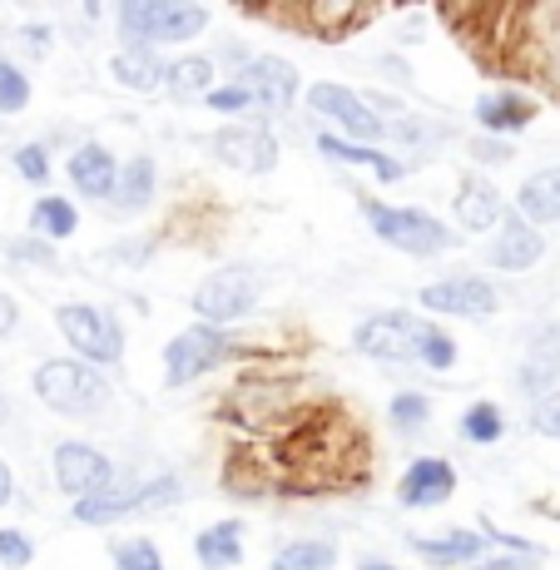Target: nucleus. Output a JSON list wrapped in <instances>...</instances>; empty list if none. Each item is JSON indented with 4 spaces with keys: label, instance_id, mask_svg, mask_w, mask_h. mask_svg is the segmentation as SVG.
I'll list each match as a JSON object with an SVG mask.
<instances>
[{
    "label": "nucleus",
    "instance_id": "58836bf2",
    "mask_svg": "<svg viewBox=\"0 0 560 570\" xmlns=\"http://www.w3.org/2000/svg\"><path fill=\"white\" fill-rule=\"evenodd\" d=\"M208 115H218V119H228V125H244V119H263L258 115V100H254V90L248 85H238V80H224L214 95L204 100Z\"/></svg>",
    "mask_w": 560,
    "mask_h": 570
},
{
    "label": "nucleus",
    "instance_id": "bb28decb",
    "mask_svg": "<svg viewBox=\"0 0 560 570\" xmlns=\"http://www.w3.org/2000/svg\"><path fill=\"white\" fill-rule=\"evenodd\" d=\"M244 546H248L244 517H218V521L199 525V535H194V566L199 570H238L244 566Z\"/></svg>",
    "mask_w": 560,
    "mask_h": 570
},
{
    "label": "nucleus",
    "instance_id": "4be33fe9",
    "mask_svg": "<svg viewBox=\"0 0 560 570\" xmlns=\"http://www.w3.org/2000/svg\"><path fill=\"white\" fill-rule=\"evenodd\" d=\"M560 387V327L556 323H536L525 333V357L515 363V392L525 402H541Z\"/></svg>",
    "mask_w": 560,
    "mask_h": 570
},
{
    "label": "nucleus",
    "instance_id": "0eeeda50",
    "mask_svg": "<svg viewBox=\"0 0 560 570\" xmlns=\"http://www.w3.org/2000/svg\"><path fill=\"white\" fill-rule=\"evenodd\" d=\"M194 323L224 327V333H244L254 323V313L263 308V278L254 263H224V268L204 273L189 293Z\"/></svg>",
    "mask_w": 560,
    "mask_h": 570
},
{
    "label": "nucleus",
    "instance_id": "f03ea898",
    "mask_svg": "<svg viewBox=\"0 0 560 570\" xmlns=\"http://www.w3.org/2000/svg\"><path fill=\"white\" fill-rule=\"evenodd\" d=\"M234 363H258V347L244 333H224V327H208V323H184L159 347V377L169 392L199 387V382H208L214 372Z\"/></svg>",
    "mask_w": 560,
    "mask_h": 570
},
{
    "label": "nucleus",
    "instance_id": "c85d7f7f",
    "mask_svg": "<svg viewBox=\"0 0 560 570\" xmlns=\"http://www.w3.org/2000/svg\"><path fill=\"white\" fill-rule=\"evenodd\" d=\"M208 26H214V10L208 6H194V0H164L159 30H154L149 46L154 50H189Z\"/></svg>",
    "mask_w": 560,
    "mask_h": 570
},
{
    "label": "nucleus",
    "instance_id": "c9c22d12",
    "mask_svg": "<svg viewBox=\"0 0 560 570\" xmlns=\"http://www.w3.org/2000/svg\"><path fill=\"white\" fill-rule=\"evenodd\" d=\"M36 105V80H30V70L20 60H0V119H16L26 115V109Z\"/></svg>",
    "mask_w": 560,
    "mask_h": 570
},
{
    "label": "nucleus",
    "instance_id": "2eb2a0df",
    "mask_svg": "<svg viewBox=\"0 0 560 570\" xmlns=\"http://www.w3.org/2000/svg\"><path fill=\"white\" fill-rule=\"evenodd\" d=\"M258 20H278V26L298 30L307 40H327V46H337V40H347L353 30L367 26L377 10L372 6H357V0H307V6H293V10H254Z\"/></svg>",
    "mask_w": 560,
    "mask_h": 570
},
{
    "label": "nucleus",
    "instance_id": "f257e3e1",
    "mask_svg": "<svg viewBox=\"0 0 560 570\" xmlns=\"http://www.w3.org/2000/svg\"><path fill=\"white\" fill-rule=\"evenodd\" d=\"M224 416L258 446H273L303 422L307 412H317L307 402V382L293 377V372H278L268 363H254L234 377V387L224 392Z\"/></svg>",
    "mask_w": 560,
    "mask_h": 570
},
{
    "label": "nucleus",
    "instance_id": "5701e85b",
    "mask_svg": "<svg viewBox=\"0 0 560 570\" xmlns=\"http://www.w3.org/2000/svg\"><path fill=\"white\" fill-rule=\"evenodd\" d=\"M313 149L323 159H333V164H343V169H367L372 179L382 184V189H392V184H402L407 174L416 169V159H402V155H392V149H372V145H353V139H343V135H327V129H317L313 135Z\"/></svg>",
    "mask_w": 560,
    "mask_h": 570
},
{
    "label": "nucleus",
    "instance_id": "a18cd8bd",
    "mask_svg": "<svg viewBox=\"0 0 560 570\" xmlns=\"http://www.w3.org/2000/svg\"><path fill=\"white\" fill-rule=\"evenodd\" d=\"M16 333H20V303L0 288V343H6V337H16Z\"/></svg>",
    "mask_w": 560,
    "mask_h": 570
},
{
    "label": "nucleus",
    "instance_id": "8fccbe9b",
    "mask_svg": "<svg viewBox=\"0 0 560 570\" xmlns=\"http://www.w3.org/2000/svg\"><path fill=\"white\" fill-rule=\"evenodd\" d=\"M471 570H521V566H515L511 556H497V551H491L487 561H481V566H471Z\"/></svg>",
    "mask_w": 560,
    "mask_h": 570
},
{
    "label": "nucleus",
    "instance_id": "9b49d317",
    "mask_svg": "<svg viewBox=\"0 0 560 570\" xmlns=\"http://www.w3.org/2000/svg\"><path fill=\"white\" fill-rule=\"evenodd\" d=\"M507 70L531 80L541 95L560 100V6L521 10V40H515Z\"/></svg>",
    "mask_w": 560,
    "mask_h": 570
},
{
    "label": "nucleus",
    "instance_id": "9d476101",
    "mask_svg": "<svg viewBox=\"0 0 560 570\" xmlns=\"http://www.w3.org/2000/svg\"><path fill=\"white\" fill-rule=\"evenodd\" d=\"M501 303H507V293L497 288V278L471 268L442 273V278L416 288V308H422V317H436V323H446V317H456V323H491L501 313Z\"/></svg>",
    "mask_w": 560,
    "mask_h": 570
},
{
    "label": "nucleus",
    "instance_id": "cd10ccee",
    "mask_svg": "<svg viewBox=\"0 0 560 570\" xmlns=\"http://www.w3.org/2000/svg\"><path fill=\"white\" fill-rule=\"evenodd\" d=\"M154 199H159V159L154 155H129L125 169H119V189L109 199V214L119 218H139L149 214Z\"/></svg>",
    "mask_w": 560,
    "mask_h": 570
},
{
    "label": "nucleus",
    "instance_id": "49530a36",
    "mask_svg": "<svg viewBox=\"0 0 560 570\" xmlns=\"http://www.w3.org/2000/svg\"><path fill=\"white\" fill-rule=\"evenodd\" d=\"M377 70H382V75H392L397 85H412V70H407V60H397V50L377 55Z\"/></svg>",
    "mask_w": 560,
    "mask_h": 570
},
{
    "label": "nucleus",
    "instance_id": "7c9ffc66",
    "mask_svg": "<svg viewBox=\"0 0 560 570\" xmlns=\"http://www.w3.org/2000/svg\"><path fill=\"white\" fill-rule=\"evenodd\" d=\"M507 407L491 397H471L466 407L456 412V442L461 446H477V452H491V446L507 442Z\"/></svg>",
    "mask_w": 560,
    "mask_h": 570
},
{
    "label": "nucleus",
    "instance_id": "b1692460",
    "mask_svg": "<svg viewBox=\"0 0 560 570\" xmlns=\"http://www.w3.org/2000/svg\"><path fill=\"white\" fill-rule=\"evenodd\" d=\"M164 75H169V55L154 46H119L109 55V80L125 95H139V100L164 95Z\"/></svg>",
    "mask_w": 560,
    "mask_h": 570
},
{
    "label": "nucleus",
    "instance_id": "f704fd0d",
    "mask_svg": "<svg viewBox=\"0 0 560 570\" xmlns=\"http://www.w3.org/2000/svg\"><path fill=\"white\" fill-rule=\"evenodd\" d=\"M10 169H16L20 184H30V189L46 194V184L55 179V149L50 139H26V145L10 149Z\"/></svg>",
    "mask_w": 560,
    "mask_h": 570
},
{
    "label": "nucleus",
    "instance_id": "a878e982",
    "mask_svg": "<svg viewBox=\"0 0 560 570\" xmlns=\"http://www.w3.org/2000/svg\"><path fill=\"white\" fill-rule=\"evenodd\" d=\"M511 208L525 224L541 228V234L546 228H560V164H536V169L515 184Z\"/></svg>",
    "mask_w": 560,
    "mask_h": 570
},
{
    "label": "nucleus",
    "instance_id": "f8f14e48",
    "mask_svg": "<svg viewBox=\"0 0 560 570\" xmlns=\"http://www.w3.org/2000/svg\"><path fill=\"white\" fill-rule=\"evenodd\" d=\"M208 155L224 164L228 174L244 179H263L283 164V139L273 135L268 119H244V125H224L208 135Z\"/></svg>",
    "mask_w": 560,
    "mask_h": 570
},
{
    "label": "nucleus",
    "instance_id": "603ef678",
    "mask_svg": "<svg viewBox=\"0 0 560 570\" xmlns=\"http://www.w3.org/2000/svg\"><path fill=\"white\" fill-rule=\"evenodd\" d=\"M10 416H16V402H10V392H6V387H0V426H6V422H10Z\"/></svg>",
    "mask_w": 560,
    "mask_h": 570
},
{
    "label": "nucleus",
    "instance_id": "72a5a7b5",
    "mask_svg": "<svg viewBox=\"0 0 560 570\" xmlns=\"http://www.w3.org/2000/svg\"><path fill=\"white\" fill-rule=\"evenodd\" d=\"M387 422L397 426V436H422L432 426V397L422 387H397L387 397Z\"/></svg>",
    "mask_w": 560,
    "mask_h": 570
},
{
    "label": "nucleus",
    "instance_id": "09e8293b",
    "mask_svg": "<svg viewBox=\"0 0 560 570\" xmlns=\"http://www.w3.org/2000/svg\"><path fill=\"white\" fill-rule=\"evenodd\" d=\"M357 570H407V566H397V561H392V556H357Z\"/></svg>",
    "mask_w": 560,
    "mask_h": 570
},
{
    "label": "nucleus",
    "instance_id": "a211bd4d",
    "mask_svg": "<svg viewBox=\"0 0 560 570\" xmlns=\"http://www.w3.org/2000/svg\"><path fill=\"white\" fill-rule=\"evenodd\" d=\"M452 218H456V234H471V238L497 234L511 218V194H501V184L487 179L481 169H466L452 194Z\"/></svg>",
    "mask_w": 560,
    "mask_h": 570
},
{
    "label": "nucleus",
    "instance_id": "3c124183",
    "mask_svg": "<svg viewBox=\"0 0 560 570\" xmlns=\"http://www.w3.org/2000/svg\"><path fill=\"white\" fill-rule=\"evenodd\" d=\"M80 16L95 26V20H105V6H100V0H85V6H80Z\"/></svg>",
    "mask_w": 560,
    "mask_h": 570
},
{
    "label": "nucleus",
    "instance_id": "c756f323",
    "mask_svg": "<svg viewBox=\"0 0 560 570\" xmlns=\"http://www.w3.org/2000/svg\"><path fill=\"white\" fill-rule=\"evenodd\" d=\"M337 561H343V551H337L333 535H288V541L273 546L268 566L263 570H337Z\"/></svg>",
    "mask_w": 560,
    "mask_h": 570
},
{
    "label": "nucleus",
    "instance_id": "393cba45",
    "mask_svg": "<svg viewBox=\"0 0 560 570\" xmlns=\"http://www.w3.org/2000/svg\"><path fill=\"white\" fill-rule=\"evenodd\" d=\"M224 85V70L214 65L208 50H179L169 55V75H164V95L174 105H204L208 95Z\"/></svg>",
    "mask_w": 560,
    "mask_h": 570
},
{
    "label": "nucleus",
    "instance_id": "ddd939ff",
    "mask_svg": "<svg viewBox=\"0 0 560 570\" xmlns=\"http://www.w3.org/2000/svg\"><path fill=\"white\" fill-rule=\"evenodd\" d=\"M416 327H422V313L407 308L367 313L353 327V353L377 367H416Z\"/></svg>",
    "mask_w": 560,
    "mask_h": 570
},
{
    "label": "nucleus",
    "instance_id": "ea45409f",
    "mask_svg": "<svg viewBox=\"0 0 560 570\" xmlns=\"http://www.w3.org/2000/svg\"><path fill=\"white\" fill-rule=\"evenodd\" d=\"M36 556V535L20 531V525H0V570H30Z\"/></svg>",
    "mask_w": 560,
    "mask_h": 570
},
{
    "label": "nucleus",
    "instance_id": "37998d69",
    "mask_svg": "<svg viewBox=\"0 0 560 570\" xmlns=\"http://www.w3.org/2000/svg\"><path fill=\"white\" fill-rule=\"evenodd\" d=\"M471 164L477 169H507V164L515 159V145L511 139H491V135H471Z\"/></svg>",
    "mask_w": 560,
    "mask_h": 570
},
{
    "label": "nucleus",
    "instance_id": "423d86ee",
    "mask_svg": "<svg viewBox=\"0 0 560 570\" xmlns=\"http://www.w3.org/2000/svg\"><path fill=\"white\" fill-rule=\"evenodd\" d=\"M55 333L60 343L70 347V357L90 367H119L125 363V347H129V333H125V317L109 303H95V298H65L55 308Z\"/></svg>",
    "mask_w": 560,
    "mask_h": 570
},
{
    "label": "nucleus",
    "instance_id": "20e7f679",
    "mask_svg": "<svg viewBox=\"0 0 560 570\" xmlns=\"http://www.w3.org/2000/svg\"><path fill=\"white\" fill-rule=\"evenodd\" d=\"M30 392L36 402L65 422H100V416L115 412V382L109 372L80 363V357H46L36 372H30Z\"/></svg>",
    "mask_w": 560,
    "mask_h": 570
},
{
    "label": "nucleus",
    "instance_id": "6e6552de",
    "mask_svg": "<svg viewBox=\"0 0 560 570\" xmlns=\"http://www.w3.org/2000/svg\"><path fill=\"white\" fill-rule=\"evenodd\" d=\"M303 109L313 119H323L327 135H343L353 145H372V149H392V119H382L367 105V95L353 90L343 80H313L303 95Z\"/></svg>",
    "mask_w": 560,
    "mask_h": 570
},
{
    "label": "nucleus",
    "instance_id": "f3484780",
    "mask_svg": "<svg viewBox=\"0 0 560 570\" xmlns=\"http://www.w3.org/2000/svg\"><path fill=\"white\" fill-rule=\"evenodd\" d=\"M536 115H541V100H536L525 85H491V90H481L477 105H471L477 135L511 139V145L536 125Z\"/></svg>",
    "mask_w": 560,
    "mask_h": 570
},
{
    "label": "nucleus",
    "instance_id": "473e14b6",
    "mask_svg": "<svg viewBox=\"0 0 560 570\" xmlns=\"http://www.w3.org/2000/svg\"><path fill=\"white\" fill-rule=\"evenodd\" d=\"M456 357L461 343L452 327L436 323V317H422V327H416V367L432 372V377H446V372H456Z\"/></svg>",
    "mask_w": 560,
    "mask_h": 570
},
{
    "label": "nucleus",
    "instance_id": "dca6fc26",
    "mask_svg": "<svg viewBox=\"0 0 560 570\" xmlns=\"http://www.w3.org/2000/svg\"><path fill=\"white\" fill-rule=\"evenodd\" d=\"M456 487H461V471L452 456L422 452L397 471V507L402 511H442L456 501Z\"/></svg>",
    "mask_w": 560,
    "mask_h": 570
},
{
    "label": "nucleus",
    "instance_id": "1a4fd4ad",
    "mask_svg": "<svg viewBox=\"0 0 560 570\" xmlns=\"http://www.w3.org/2000/svg\"><path fill=\"white\" fill-rule=\"evenodd\" d=\"M125 476L129 471L119 466L100 442L60 436V442L50 446V487L60 491V497H70V507L75 501H90V497H105V491L125 487Z\"/></svg>",
    "mask_w": 560,
    "mask_h": 570
},
{
    "label": "nucleus",
    "instance_id": "a19ab883",
    "mask_svg": "<svg viewBox=\"0 0 560 570\" xmlns=\"http://www.w3.org/2000/svg\"><path fill=\"white\" fill-rule=\"evenodd\" d=\"M154 254H159V234H135V238H119L115 248H105V263H119V268H145Z\"/></svg>",
    "mask_w": 560,
    "mask_h": 570
},
{
    "label": "nucleus",
    "instance_id": "79ce46f5",
    "mask_svg": "<svg viewBox=\"0 0 560 570\" xmlns=\"http://www.w3.org/2000/svg\"><path fill=\"white\" fill-rule=\"evenodd\" d=\"M16 46L26 60H50L55 55V26L50 20H20L16 26Z\"/></svg>",
    "mask_w": 560,
    "mask_h": 570
},
{
    "label": "nucleus",
    "instance_id": "e433bc0d",
    "mask_svg": "<svg viewBox=\"0 0 560 570\" xmlns=\"http://www.w3.org/2000/svg\"><path fill=\"white\" fill-rule=\"evenodd\" d=\"M109 566L115 570H169V561H164L159 541L154 535H115V546H109Z\"/></svg>",
    "mask_w": 560,
    "mask_h": 570
},
{
    "label": "nucleus",
    "instance_id": "de8ad7c7",
    "mask_svg": "<svg viewBox=\"0 0 560 570\" xmlns=\"http://www.w3.org/2000/svg\"><path fill=\"white\" fill-rule=\"evenodd\" d=\"M10 501H16V466L0 456V511H6Z\"/></svg>",
    "mask_w": 560,
    "mask_h": 570
},
{
    "label": "nucleus",
    "instance_id": "7ed1b4c3",
    "mask_svg": "<svg viewBox=\"0 0 560 570\" xmlns=\"http://www.w3.org/2000/svg\"><path fill=\"white\" fill-rule=\"evenodd\" d=\"M357 208H362V224H367V234L377 238L382 248L402 254V258L432 263V258H446L452 248H461L456 228L446 224V218H436L432 208H422V204H392V199L357 194Z\"/></svg>",
    "mask_w": 560,
    "mask_h": 570
},
{
    "label": "nucleus",
    "instance_id": "412c9836",
    "mask_svg": "<svg viewBox=\"0 0 560 570\" xmlns=\"http://www.w3.org/2000/svg\"><path fill=\"white\" fill-rule=\"evenodd\" d=\"M407 546L432 570H471L491 556V541L481 525H442V531H412Z\"/></svg>",
    "mask_w": 560,
    "mask_h": 570
},
{
    "label": "nucleus",
    "instance_id": "aec40b11",
    "mask_svg": "<svg viewBox=\"0 0 560 570\" xmlns=\"http://www.w3.org/2000/svg\"><path fill=\"white\" fill-rule=\"evenodd\" d=\"M119 169H125V159H119L105 139H80V145H70V155H65V179H70V189L80 194V199H95L105 208L119 189Z\"/></svg>",
    "mask_w": 560,
    "mask_h": 570
},
{
    "label": "nucleus",
    "instance_id": "39448f33",
    "mask_svg": "<svg viewBox=\"0 0 560 570\" xmlns=\"http://www.w3.org/2000/svg\"><path fill=\"white\" fill-rule=\"evenodd\" d=\"M184 501H189V481H184L179 471H149V476H125V487L105 491V497L75 501L70 521L85 525V531H109V525L174 511V507H184Z\"/></svg>",
    "mask_w": 560,
    "mask_h": 570
},
{
    "label": "nucleus",
    "instance_id": "2f4dec72",
    "mask_svg": "<svg viewBox=\"0 0 560 570\" xmlns=\"http://www.w3.org/2000/svg\"><path fill=\"white\" fill-rule=\"evenodd\" d=\"M30 234L50 238V244H65V238L80 234V204L65 199V194H40L36 204H30Z\"/></svg>",
    "mask_w": 560,
    "mask_h": 570
},
{
    "label": "nucleus",
    "instance_id": "864d4df0",
    "mask_svg": "<svg viewBox=\"0 0 560 570\" xmlns=\"http://www.w3.org/2000/svg\"><path fill=\"white\" fill-rule=\"evenodd\" d=\"M0 60H6V55H0Z\"/></svg>",
    "mask_w": 560,
    "mask_h": 570
},
{
    "label": "nucleus",
    "instance_id": "6ab92c4d",
    "mask_svg": "<svg viewBox=\"0 0 560 570\" xmlns=\"http://www.w3.org/2000/svg\"><path fill=\"white\" fill-rule=\"evenodd\" d=\"M546 254H551V238H546L536 224H525V218L511 208V218L487 238V248H481V263H487L491 273H511V278H521V273L541 268Z\"/></svg>",
    "mask_w": 560,
    "mask_h": 570
},
{
    "label": "nucleus",
    "instance_id": "c03bdc74",
    "mask_svg": "<svg viewBox=\"0 0 560 570\" xmlns=\"http://www.w3.org/2000/svg\"><path fill=\"white\" fill-rule=\"evenodd\" d=\"M525 426H531L536 436H546V442H560V387L551 392V397H541V402L525 407Z\"/></svg>",
    "mask_w": 560,
    "mask_h": 570
},
{
    "label": "nucleus",
    "instance_id": "4468645a",
    "mask_svg": "<svg viewBox=\"0 0 560 570\" xmlns=\"http://www.w3.org/2000/svg\"><path fill=\"white\" fill-rule=\"evenodd\" d=\"M234 80L254 90V100H258V115H263V119H283V115H293V109L303 105V95H307V80L298 75V65H293L288 55H278V50H258L254 60H248V70H244V75H234Z\"/></svg>",
    "mask_w": 560,
    "mask_h": 570
},
{
    "label": "nucleus",
    "instance_id": "4c0bfd02",
    "mask_svg": "<svg viewBox=\"0 0 560 570\" xmlns=\"http://www.w3.org/2000/svg\"><path fill=\"white\" fill-rule=\"evenodd\" d=\"M6 263H16V268H36V273H55L60 268V244H50V238L40 234H16L6 238Z\"/></svg>",
    "mask_w": 560,
    "mask_h": 570
}]
</instances>
